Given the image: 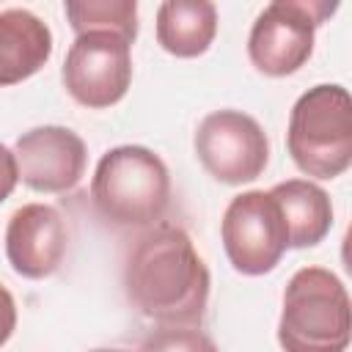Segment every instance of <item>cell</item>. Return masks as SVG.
<instances>
[{
    "label": "cell",
    "mask_w": 352,
    "mask_h": 352,
    "mask_svg": "<svg viewBox=\"0 0 352 352\" xmlns=\"http://www.w3.org/2000/svg\"><path fill=\"white\" fill-rule=\"evenodd\" d=\"M140 352H220V349L198 327H162L143 341Z\"/></svg>",
    "instance_id": "9a60e30c"
},
{
    "label": "cell",
    "mask_w": 352,
    "mask_h": 352,
    "mask_svg": "<svg viewBox=\"0 0 352 352\" xmlns=\"http://www.w3.org/2000/svg\"><path fill=\"white\" fill-rule=\"evenodd\" d=\"M338 11L327 0H275L248 33V58L267 77H289L314 55L316 30Z\"/></svg>",
    "instance_id": "5b68a950"
},
{
    "label": "cell",
    "mask_w": 352,
    "mask_h": 352,
    "mask_svg": "<svg viewBox=\"0 0 352 352\" xmlns=\"http://www.w3.org/2000/svg\"><path fill=\"white\" fill-rule=\"evenodd\" d=\"M220 239L228 264L248 278L272 272L289 250V231L270 190L234 195L220 220Z\"/></svg>",
    "instance_id": "8992f818"
},
{
    "label": "cell",
    "mask_w": 352,
    "mask_h": 352,
    "mask_svg": "<svg viewBox=\"0 0 352 352\" xmlns=\"http://www.w3.org/2000/svg\"><path fill=\"white\" fill-rule=\"evenodd\" d=\"M19 184V165L14 157V148L0 143V204L16 190Z\"/></svg>",
    "instance_id": "2e32d148"
},
{
    "label": "cell",
    "mask_w": 352,
    "mask_h": 352,
    "mask_svg": "<svg viewBox=\"0 0 352 352\" xmlns=\"http://www.w3.org/2000/svg\"><path fill=\"white\" fill-rule=\"evenodd\" d=\"M154 30L168 55L198 58L217 36V6L209 0H165L157 8Z\"/></svg>",
    "instance_id": "4fadbf2b"
},
{
    "label": "cell",
    "mask_w": 352,
    "mask_h": 352,
    "mask_svg": "<svg viewBox=\"0 0 352 352\" xmlns=\"http://www.w3.org/2000/svg\"><path fill=\"white\" fill-rule=\"evenodd\" d=\"M16 330V300L14 294L0 283V349L8 344V338Z\"/></svg>",
    "instance_id": "e0dca14e"
},
{
    "label": "cell",
    "mask_w": 352,
    "mask_h": 352,
    "mask_svg": "<svg viewBox=\"0 0 352 352\" xmlns=\"http://www.w3.org/2000/svg\"><path fill=\"white\" fill-rule=\"evenodd\" d=\"M286 148L300 173L338 179L352 165V99L338 82H319L289 113Z\"/></svg>",
    "instance_id": "277c9868"
},
{
    "label": "cell",
    "mask_w": 352,
    "mask_h": 352,
    "mask_svg": "<svg viewBox=\"0 0 352 352\" xmlns=\"http://www.w3.org/2000/svg\"><path fill=\"white\" fill-rule=\"evenodd\" d=\"M192 148L204 170L220 184H250L270 162V138L264 126L234 107L206 113L192 135Z\"/></svg>",
    "instance_id": "52a82bcc"
},
{
    "label": "cell",
    "mask_w": 352,
    "mask_h": 352,
    "mask_svg": "<svg viewBox=\"0 0 352 352\" xmlns=\"http://www.w3.org/2000/svg\"><path fill=\"white\" fill-rule=\"evenodd\" d=\"M352 308L344 280L327 267H300L286 289L278 319L283 352H346Z\"/></svg>",
    "instance_id": "3957f363"
},
{
    "label": "cell",
    "mask_w": 352,
    "mask_h": 352,
    "mask_svg": "<svg viewBox=\"0 0 352 352\" xmlns=\"http://www.w3.org/2000/svg\"><path fill=\"white\" fill-rule=\"evenodd\" d=\"M52 58L50 25L28 8L0 11V88L30 80Z\"/></svg>",
    "instance_id": "8fae6325"
},
{
    "label": "cell",
    "mask_w": 352,
    "mask_h": 352,
    "mask_svg": "<svg viewBox=\"0 0 352 352\" xmlns=\"http://www.w3.org/2000/svg\"><path fill=\"white\" fill-rule=\"evenodd\" d=\"M63 11H66V19L74 36L91 33V30H107V33L124 36L132 44L138 38V3L135 0H66Z\"/></svg>",
    "instance_id": "5bb4252c"
},
{
    "label": "cell",
    "mask_w": 352,
    "mask_h": 352,
    "mask_svg": "<svg viewBox=\"0 0 352 352\" xmlns=\"http://www.w3.org/2000/svg\"><path fill=\"white\" fill-rule=\"evenodd\" d=\"M69 226L50 204H22L6 223V258L28 280L55 275L66 258Z\"/></svg>",
    "instance_id": "30bf717a"
},
{
    "label": "cell",
    "mask_w": 352,
    "mask_h": 352,
    "mask_svg": "<svg viewBox=\"0 0 352 352\" xmlns=\"http://www.w3.org/2000/svg\"><path fill=\"white\" fill-rule=\"evenodd\" d=\"M91 352H135V349H91ZM140 352V349H138Z\"/></svg>",
    "instance_id": "ac0fdd59"
},
{
    "label": "cell",
    "mask_w": 352,
    "mask_h": 352,
    "mask_svg": "<svg viewBox=\"0 0 352 352\" xmlns=\"http://www.w3.org/2000/svg\"><path fill=\"white\" fill-rule=\"evenodd\" d=\"M270 195L278 201L286 231H289V248L305 250L316 248L333 228V201L324 187H319L311 179H286L278 182Z\"/></svg>",
    "instance_id": "7c38bea8"
},
{
    "label": "cell",
    "mask_w": 352,
    "mask_h": 352,
    "mask_svg": "<svg viewBox=\"0 0 352 352\" xmlns=\"http://www.w3.org/2000/svg\"><path fill=\"white\" fill-rule=\"evenodd\" d=\"M212 275L192 236L173 223L146 228L126 253L124 292L146 319L162 327H192L209 305Z\"/></svg>",
    "instance_id": "6da1fadb"
},
{
    "label": "cell",
    "mask_w": 352,
    "mask_h": 352,
    "mask_svg": "<svg viewBox=\"0 0 352 352\" xmlns=\"http://www.w3.org/2000/svg\"><path fill=\"white\" fill-rule=\"evenodd\" d=\"M19 182L36 192L58 195L80 184L88 165L85 140L60 124H44L22 132L14 143Z\"/></svg>",
    "instance_id": "9c48e42d"
},
{
    "label": "cell",
    "mask_w": 352,
    "mask_h": 352,
    "mask_svg": "<svg viewBox=\"0 0 352 352\" xmlns=\"http://www.w3.org/2000/svg\"><path fill=\"white\" fill-rule=\"evenodd\" d=\"M60 80L66 94L88 110L118 104L132 85V41L107 30L74 36Z\"/></svg>",
    "instance_id": "ba28073f"
},
{
    "label": "cell",
    "mask_w": 352,
    "mask_h": 352,
    "mask_svg": "<svg viewBox=\"0 0 352 352\" xmlns=\"http://www.w3.org/2000/svg\"><path fill=\"white\" fill-rule=\"evenodd\" d=\"M94 212L116 228H151L170 206V173L146 146L107 148L91 176Z\"/></svg>",
    "instance_id": "7a4b0ae2"
}]
</instances>
